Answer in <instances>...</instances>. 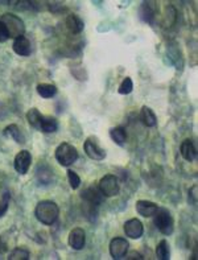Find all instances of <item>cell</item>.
Here are the masks:
<instances>
[{
	"label": "cell",
	"mask_w": 198,
	"mask_h": 260,
	"mask_svg": "<svg viewBox=\"0 0 198 260\" xmlns=\"http://www.w3.org/2000/svg\"><path fill=\"white\" fill-rule=\"evenodd\" d=\"M66 28L69 30L72 35H79V33L82 32L83 28H85V23L82 21V19L74 13H70L69 16L66 17Z\"/></svg>",
	"instance_id": "obj_15"
},
{
	"label": "cell",
	"mask_w": 198,
	"mask_h": 260,
	"mask_svg": "<svg viewBox=\"0 0 198 260\" xmlns=\"http://www.w3.org/2000/svg\"><path fill=\"white\" fill-rule=\"evenodd\" d=\"M157 3L156 2H143L140 6V17L145 23L153 24L157 16Z\"/></svg>",
	"instance_id": "obj_11"
},
{
	"label": "cell",
	"mask_w": 198,
	"mask_h": 260,
	"mask_svg": "<svg viewBox=\"0 0 198 260\" xmlns=\"http://www.w3.org/2000/svg\"><path fill=\"white\" fill-rule=\"evenodd\" d=\"M0 21L4 24L7 32H8V36L11 39H19V37L24 36L25 33V24L21 19H20L17 15H13V13H4L3 16L0 17Z\"/></svg>",
	"instance_id": "obj_2"
},
{
	"label": "cell",
	"mask_w": 198,
	"mask_h": 260,
	"mask_svg": "<svg viewBox=\"0 0 198 260\" xmlns=\"http://www.w3.org/2000/svg\"><path fill=\"white\" fill-rule=\"evenodd\" d=\"M8 39H10V36H8V32H7L6 26H4V24L0 21V43H6Z\"/></svg>",
	"instance_id": "obj_28"
},
{
	"label": "cell",
	"mask_w": 198,
	"mask_h": 260,
	"mask_svg": "<svg viewBox=\"0 0 198 260\" xmlns=\"http://www.w3.org/2000/svg\"><path fill=\"white\" fill-rule=\"evenodd\" d=\"M30 254L29 251L24 247H16L15 250L11 251V254L8 255L10 260H28L29 259Z\"/></svg>",
	"instance_id": "obj_24"
},
{
	"label": "cell",
	"mask_w": 198,
	"mask_h": 260,
	"mask_svg": "<svg viewBox=\"0 0 198 260\" xmlns=\"http://www.w3.org/2000/svg\"><path fill=\"white\" fill-rule=\"evenodd\" d=\"M58 129V120L53 116H43L41 125H40V131L44 134H53Z\"/></svg>",
	"instance_id": "obj_19"
},
{
	"label": "cell",
	"mask_w": 198,
	"mask_h": 260,
	"mask_svg": "<svg viewBox=\"0 0 198 260\" xmlns=\"http://www.w3.org/2000/svg\"><path fill=\"white\" fill-rule=\"evenodd\" d=\"M158 210V206L152 201H147V200H139L136 202V211L139 215H142L144 218H151L156 214V211Z\"/></svg>",
	"instance_id": "obj_13"
},
{
	"label": "cell",
	"mask_w": 198,
	"mask_h": 260,
	"mask_svg": "<svg viewBox=\"0 0 198 260\" xmlns=\"http://www.w3.org/2000/svg\"><path fill=\"white\" fill-rule=\"evenodd\" d=\"M8 205H10V194L6 193L3 197L0 198V218L4 217L8 210Z\"/></svg>",
	"instance_id": "obj_27"
},
{
	"label": "cell",
	"mask_w": 198,
	"mask_h": 260,
	"mask_svg": "<svg viewBox=\"0 0 198 260\" xmlns=\"http://www.w3.org/2000/svg\"><path fill=\"white\" fill-rule=\"evenodd\" d=\"M68 180H69L70 188L74 189V190L79 188V185H81V177L77 175L76 172L72 171V169H69V171H68Z\"/></svg>",
	"instance_id": "obj_26"
},
{
	"label": "cell",
	"mask_w": 198,
	"mask_h": 260,
	"mask_svg": "<svg viewBox=\"0 0 198 260\" xmlns=\"http://www.w3.org/2000/svg\"><path fill=\"white\" fill-rule=\"evenodd\" d=\"M180 152H181V156L186 161H194L195 157H197V149H195L193 140H190V139H186L181 143Z\"/></svg>",
	"instance_id": "obj_16"
},
{
	"label": "cell",
	"mask_w": 198,
	"mask_h": 260,
	"mask_svg": "<svg viewBox=\"0 0 198 260\" xmlns=\"http://www.w3.org/2000/svg\"><path fill=\"white\" fill-rule=\"evenodd\" d=\"M12 49L13 52L16 53V54H19V56L28 57L30 56V53H32V45H30L29 40L26 39V37L21 36L13 41Z\"/></svg>",
	"instance_id": "obj_14"
},
{
	"label": "cell",
	"mask_w": 198,
	"mask_h": 260,
	"mask_svg": "<svg viewBox=\"0 0 198 260\" xmlns=\"http://www.w3.org/2000/svg\"><path fill=\"white\" fill-rule=\"evenodd\" d=\"M35 215L40 223L45 224V226H52L53 223H56L57 218H58L59 209L56 202L45 200V201H40L36 205Z\"/></svg>",
	"instance_id": "obj_1"
},
{
	"label": "cell",
	"mask_w": 198,
	"mask_h": 260,
	"mask_svg": "<svg viewBox=\"0 0 198 260\" xmlns=\"http://www.w3.org/2000/svg\"><path fill=\"white\" fill-rule=\"evenodd\" d=\"M54 157L59 165L70 167L78 160V151L74 145L69 143H61L54 151Z\"/></svg>",
	"instance_id": "obj_3"
},
{
	"label": "cell",
	"mask_w": 198,
	"mask_h": 260,
	"mask_svg": "<svg viewBox=\"0 0 198 260\" xmlns=\"http://www.w3.org/2000/svg\"><path fill=\"white\" fill-rule=\"evenodd\" d=\"M128 248L129 243L124 238L116 237L110 242V255L114 259H122V257H124L125 254L128 252Z\"/></svg>",
	"instance_id": "obj_7"
},
{
	"label": "cell",
	"mask_w": 198,
	"mask_h": 260,
	"mask_svg": "<svg viewBox=\"0 0 198 260\" xmlns=\"http://www.w3.org/2000/svg\"><path fill=\"white\" fill-rule=\"evenodd\" d=\"M153 222H155L156 228L158 229V231L164 235H172L173 231H175V221H173V217L169 213V210L164 208H158V210L156 211V214L153 215Z\"/></svg>",
	"instance_id": "obj_4"
},
{
	"label": "cell",
	"mask_w": 198,
	"mask_h": 260,
	"mask_svg": "<svg viewBox=\"0 0 198 260\" xmlns=\"http://www.w3.org/2000/svg\"><path fill=\"white\" fill-rule=\"evenodd\" d=\"M37 94H39L41 98H53V96L57 94L56 85H52V83H40V85L37 86Z\"/></svg>",
	"instance_id": "obj_21"
},
{
	"label": "cell",
	"mask_w": 198,
	"mask_h": 260,
	"mask_svg": "<svg viewBox=\"0 0 198 260\" xmlns=\"http://www.w3.org/2000/svg\"><path fill=\"white\" fill-rule=\"evenodd\" d=\"M139 116H140V120H142V123L145 127H155L156 123H157V118H156L155 112L148 106H143Z\"/></svg>",
	"instance_id": "obj_17"
},
{
	"label": "cell",
	"mask_w": 198,
	"mask_h": 260,
	"mask_svg": "<svg viewBox=\"0 0 198 260\" xmlns=\"http://www.w3.org/2000/svg\"><path fill=\"white\" fill-rule=\"evenodd\" d=\"M81 198H82L86 204H91L95 205V206H99L106 197L102 194V191L99 190V188L89 186V188H86L85 190L81 193Z\"/></svg>",
	"instance_id": "obj_10"
},
{
	"label": "cell",
	"mask_w": 198,
	"mask_h": 260,
	"mask_svg": "<svg viewBox=\"0 0 198 260\" xmlns=\"http://www.w3.org/2000/svg\"><path fill=\"white\" fill-rule=\"evenodd\" d=\"M98 188L105 197H114L120 190V185H119V180L116 176L106 175L101 178Z\"/></svg>",
	"instance_id": "obj_5"
},
{
	"label": "cell",
	"mask_w": 198,
	"mask_h": 260,
	"mask_svg": "<svg viewBox=\"0 0 198 260\" xmlns=\"http://www.w3.org/2000/svg\"><path fill=\"white\" fill-rule=\"evenodd\" d=\"M68 243L70 247L76 251H81L86 244V233L83 229L74 228L70 231L69 238H68Z\"/></svg>",
	"instance_id": "obj_9"
},
{
	"label": "cell",
	"mask_w": 198,
	"mask_h": 260,
	"mask_svg": "<svg viewBox=\"0 0 198 260\" xmlns=\"http://www.w3.org/2000/svg\"><path fill=\"white\" fill-rule=\"evenodd\" d=\"M156 256L160 260H169L171 259V246H169L168 241L162 239L156 247Z\"/></svg>",
	"instance_id": "obj_23"
},
{
	"label": "cell",
	"mask_w": 198,
	"mask_h": 260,
	"mask_svg": "<svg viewBox=\"0 0 198 260\" xmlns=\"http://www.w3.org/2000/svg\"><path fill=\"white\" fill-rule=\"evenodd\" d=\"M189 197H191L193 200H191V204L195 205L197 204V185H193L190 188V190H189Z\"/></svg>",
	"instance_id": "obj_29"
},
{
	"label": "cell",
	"mask_w": 198,
	"mask_h": 260,
	"mask_svg": "<svg viewBox=\"0 0 198 260\" xmlns=\"http://www.w3.org/2000/svg\"><path fill=\"white\" fill-rule=\"evenodd\" d=\"M127 259H139V260H142L143 259V256L140 254H139V252H136V251H134V252H127Z\"/></svg>",
	"instance_id": "obj_30"
},
{
	"label": "cell",
	"mask_w": 198,
	"mask_h": 260,
	"mask_svg": "<svg viewBox=\"0 0 198 260\" xmlns=\"http://www.w3.org/2000/svg\"><path fill=\"white\" fill-rule=\"evenodd\" d=\"M43 114L39 111L37 109H30L29 111L26 112V120L32 125L33 128L40 129V125H41V120H43Z\"/></svg>",
	"instance_id": "obj_22"
},
{
	"label": "cell",
	"mask_w": 198,
	"mask_h": 260,
	"mask_svg": "<svg viewBox=\"0 0 198 260\" xmlns=\"http://www.w3.org/2000/svg\"><path fill=\"white\" fill-rule=\"evenodd\" d=\"M4 135H6L7 138L15 140L17 144H24V143H25V138H24L23 132H21V129H20L16 124L7 125L6 128H4Z\"/></svg>",
	"instance_id": "obj_18"
},
{
	"label": "cell",
	"mask_w": 198,
	"mask_h": 260,
	"mask_svg": "<svg viewBox=\"0 0 198 260\" xmlns=\"http://www.w3.org/2000/svg\"><path fill=\"white\" fill-rule=\"evenodd\" d=\"M83 149H85V153L89 156L91 160H95V161H102L106 158V151L98 144V140L94 136H89L86 139L85 144H83Z\"/></svg>",
	"instance_id": "obj_6"
},
{
	"label": "cell",
	"mask_w": 198,
	"mask_h": 260,
	"mask_svg": "<svg viewBox=\"0 0 198 260\" xmlns=\"http://www.w3.org/2000/svg\"><path fill=\"white\" fill-rule=\"evenodd\" d=\"M30 164H32V155H30V152L26 151V149L20 151L16 155V157H15V161H13L15 171H16L19 175H26L30 168Z\"/></svg>",
	"instance_id": "obj_8"
},
{
	"label": "cell",
	"mask_w": 198,
	"mask_h": 260,
	"mask_svg": "<svg viewBox=\"0 0 198 260\" xmlns=\"http://www.w3.org/2000/svg\"><path fill=\"white\" fill-rule=\"evenodd\" d=\"M132 90H134V82L129 77H125L122 81V83L119 85L118 92L122 94V95H127V94H131Z\"/></svg>",
	"instance_id": "obj_25"
},
{
	"label": "cell",
	"mask_w": 198,
	"mask_h": 260,
	"mask_svg": "<svg viewBox=\"0 0 198 260\" xmlns=\"http://www.w3.org/2000/svg\"><path fill=\"white\" fill-rule=\"evenodd\" d=\"M124 233L131 239H139V238L143 237L144 228H143V223L139 221L138 218H132V219L124 223Z\"/></svg>",
	"instance_id": "obj_12"
},
{
	"label": "cell",
	"mask_w": 198,
	"mask_h": 260,
	"mask_svg": "<svg viewBox=\"0 0 198 260\" xmlns=\"http://www.w3.org/2000/svg\"><path fill=\"white\" fill-rule=\"evenodd\" d=\"M110 138L112 139V142L118 145H123L127 142V131L123 127L118 125L114 128L110 129Z\"/></svg>",
	"instance_id": "obj_20"
}]
</instances>
